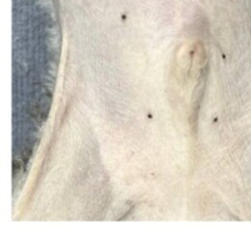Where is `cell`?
Here are the masks:
<instances>
[{
	"mask_svg": "<svg viewBox=\"0 0 251 229\" xmlns=\"http://www.w3.org/2000/svg\"><path fill=\"white\" fill-rule=\"evenodd\" d=\"M22 169V162H20L19 159H15L14 161V173L16 174L17 172H20Z\"/></svg>",
	"mask_w": 251,
	"mask_h": 229,
	"instance_id": "1",
	"label": "cell"
},
{
	"mask_svg": "<svg viewBox=\"0 0 251 229\" xmlns=\"http://www.w3.org/2000/svg\"><path fill=\"white\" fill-rule=\"evenodd\" d=\"M29 156H31V150L25 149V151H24V159H25V161H27V159L29 158Z\"/></svg>",
	"mask_w": 251,
	"mask_h": 229,
	"instance_id": "2",
	"label": "cell"
}]
</instances>
